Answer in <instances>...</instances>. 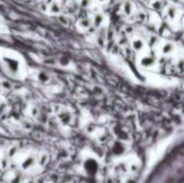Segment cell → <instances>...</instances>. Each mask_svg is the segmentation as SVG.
<instances>
[{
  "label": "cell",
  "mask_w": 184,
  "mask_h": 183,
  "mask_svg": "<svg viewBox=\"0 0 184 183\" xmlns=\"http://www.w3.org/2000/svg\"><path fill=\"white\" fill-rule=\"evenodd\" d=\"M138 19H140L141 22H144L145 21V19H147V15H145V13L144 12H142V11H140V12L138 13Z\"/></svg>",
  "instance_id": "16"
},
{
  "label": "cell",
  "mask_w": 184,
  "mask_h": 183,
  "mask_svg": "<svg viewBox=\"0 0 184 183\" xmlns=\"http://www.w3.org/2000/svg\"><path fill=\"white\" fill-rule=\"evenodd\" d=\"M123 12L125 15H130L132 12V3L130 1H126L123 6Z\"/></svg>",
  "instance_id": "3"
},
{
  "label": "cell",
  "mask_w": 184,
  "mask_h": 183,
  "mask_svg": "<svg viewBox=\"0 0 184 183\" xmlns=\"http://www.w3.org/2000/svg\"><path fill=\"white\" fill-rule=\"evenodd\" d=\"M34 163H35V157H32V156H30V157H28L27 160L24 162V164H23V168L24 169H26V168H28V167H30V166H32L34 165Z\"/></svg>",
  "instance_id": "8"
},
{
  "label": "cell",
  "mask_w": 184,
  "mask_h": 183,
  "mask_svg": "<svg viewBox=\"0 0 184 183\" xmlns=\"http://www.w3.org/2000/svg\"><path fill=\"white\" fill-rule=\"evenodd\" d=\"M156 42H158V38L155 37V36H153V37H151V40H150V45H154Z\"/></svg>",
  "instance_id": "18"
},
{
  "label": "cell",
  "mask_w": 184,
  "mask_h": 183,
  "mask_svg": "<svg viewBox=\"0 0 184 183\" xmlns=\"http://www.w3.org/2000/svg\"><path fill=\"white\" fill-rule=\"evenodd\" d=\"M90 25H92V22L87 19H81V21H80V26H81L82 28H84V29L90 28Z\"/></svg>",
  "instance_id": "7"
},
{
  "label": "cell",
  "mask_w": 184,
  "mask_h": 183,
  "mask_svg": "<svg viewBox=\"0 0 184 183\" xmlns=\"http://www.w3.org/2000/svg\"><path fill=\"white\" fill-rule=\"evenodd\" d=\"M178 14V8L176 6H170L169 8L167 9V16L169 19H174Z\"/></svg>",
  "instance_id": "1"
},
{
  "label": "cell",
  "mask_w": 184,
  "mask_h": 183,
  "mask_svg": "<svg viewBox=\"0 0 184 183\" xmlns=\"http://www.w3.org/2000/svg\"><path fill=\"white\" fill-rule=\"evenodd\" d=\"M51 13H55V14H57V13L61 12V8H59L58 3H52L51 4Z\"/></svg>",
  "instance_id": "10"
},
{
  "label": "cell",
  "mask_w": 184,
  "mask_h": 183,
  "mask_svg": "<svg viewBox=\"0 0 184 183\" xmlns=\"http://www.w3.org/2000/svg\"><path fill=\"white\" fill-rule=\"evenodd\" d=\"M134 169V171H136L137 169H138V166H137L136 164H134V165H132V170Z\"/></svg>",
  "instance_id": "24"
},
{
  "label": "cell",
  "mask_w": 184,
  "mask_h": 183,
  "mask_svg": "<svg viewBox=\"0 0 184 183\" xmlns=\"http://www.w3.org/2000/svg\"><path fill=\"white\" fill-rule=\"evenodd\" d=\"M107 40H108V41H112V40H113V31H112V30H109V31H108Z\"/></svg>",
  "instance_id": "20"
},
{
  "label": "cell",
  "mask_w": 184,
  "mask_h": 183,
  "mask_svg": "<svg viewBox=\"0 0 184 183\" xmlns=\"http://www.w3.org/2000/svg\"><path fill=\"white\" fill-rule=\"evenodd\" d=\"M119 40H121V41L119 42V45H123V44H126V43H127V38H126V37H124V38L122 37Z\"/></svg>",
  "instance_id": "22"
},
{
  "label": "cell",
  "mask_w": 184,
  "mask_h": 183,
  "mask_svg": "<svg viewBox=\"0 0 184 183\" xmlns=\"http://www.w3.org/2000/svg\"><path fill=\"white\" fill-rule=\"evenodd\" d=\"M48 162V154H42L41 157H40V160H39V164L42 165L43 166L45 163Z\"/></svg>",
  "instance_id": "13"
},
{
  "label": "cell",
  "mask_w": 184,
  "mask_h": 183,
  "mask_svg": "<svg viewBox=\"0 0 184 183\" xmlns=\"http://www.w3.org/2000/svg\"><path fill=\"white\" fill-rule=\"evenodd\" d=\"M58 21H59V23L63 24V25H65V26L68 25V19H67V16H65V15H63V14L59 15Z\"/></svg>",
  "instance_id": "12"
},
{
  "label": "cell",
  "mask_w": 184,
  "mask_h": 183,
  "mask_svg": "<svg viewBox=\"0 0 184 183\" xmlns=\"http://www.w3.org/2000/svg\"><path fill=\"white\" fill-rule=\"evenodd\" d=\"M126 31H127L128 33H130V32H132V31H134V29H132V27H127V28H126Z\"/></svg>",
  "instance_id": "25"
},
{
  "label": "cell",
  "mask_w": 184,
  "mask_h": 183,
  "mask_svg": "<svg viewBox=\"0 0 184 183\" xmlns=\"http://www.w3.org/2000/svg\"><path fill=\"white\" fill-rule=\"evenodd\" d=\"M102 22H103V15L100 14V13H98V14L95 15L94 21H93V24H94L95 27L98 28V27H100V25L102 24Z\"/></svg>",
  "instance_id": "2"
},
{
  "label": "cell",
  "mask_w": 184,
  "mask_h": 183,
  "mask_svg": "<svg viewBox=\"0 0 184 183\" xmlns=\"http://www.w3.org/2000/svg\"><path fill=\"white\" fill-rule=\"evenodd\" d=\"M31 112H32V115H34V117H37V115H39V110H38L37 108H34V109H32Z\"/></svg>",
  "instance_id": "23"
},
{
  "label": "cell",
  "mask_w": 184,
  "mask_h": 183,
  "mask_svg": "<svg viewBox=\"0 0 184 183\" xmlns=\"http://www.w3.org/2000/svg\"><path fill=\"white\" fill-rule=\"evenodd\" d=\"M161 6H163V3H161V1H158V0H156V1H154L152 3V8L154 9V10H156V11L161 10Z\"/></svg>",
  "instance_id": "11"
},
{
  "label": "cell",
  "mask_w": 184,
  "mask_h": 183,
  "mask_svg": "<svg viewBox=\"0 0 184 183\" xmlns=\"http://www.w3.org/2000/svg\"><path fill=\"white\" fill-rule=\"evenodd\" d=\"M174 46L172 43H170V42H168V43H165L163 46V49H161V51H163L164 54H170V53L174 51Z\"/></svg>",
  "instance_id": "5"
},
{
  "label": "cell",
  "mask_w": 184,
  "mask_h": 183,
  "mask_svg": "<svg viewBox=\"0 0 184 183\" xmlns=\"http://www.w3.org/2000/svg\"><path fill=\"white\" fill-rule=\"evenodd\" d=\"M27 183H35V182H34V181H28Z\"/></svg>",
  "instance_id": "28"
},
{
  "label": "cell",
  "mask_w": 184,
  "mask_h": 183,
  "mask_svg": "<svg viewBox=\"0 0 184 183\" xmlns=\"http://www.w3.org/2000/svg\"><path fill=\"white\" fill-rule=\"evenodd\" d=\"M143 46H144V44H143V41L141 39H136L132 42V49L135 51H141Z\"/></svg>",
  "instance_id": "4"
},
{
  "label": "cell",
  "mask_w": 184,
  "mask_h": 183,
  "mask_svg": "<svg viewBox=\"0 0 184 183\" xmlns=\"http://www.w3.org/2000/svg\"><path fill=\"white\" fill-rule=\"evenodd\" d=\"M153 62H154V59H153L152 57H145V58L142 59L141 64H142V66L148 67V66H151V65H153Z\"/></svg>",
  "instance_id": "9"
},
{
  "label": "cell",
  "mask_w": 184,
  "mask_h": 183,
  "mask_svg": "<svg viewBox=\"0 0 184 183\" xmlns=\"http://www.w3.org/2000/svg\"><path fill=\"white\" fill-rule=\"evenodd\" d=\"M90 4V0H81V6H83V8H86V6H88Z\"/></svg>",
  "instance_id": "19"
},
{
  "label": "cell",
  "mask_w": 184,
  "mask_h": 183,
  "mask_svg": "<svg viewBox=\"0 0 184 183\" xmlns=\"http://www.w3.org/2000/svg\"><path fill=\"white\" fill-rule=\"evenodd\" d=\"M141 1H143V2H148L150 0H141Z\"/></svg>",
  "instance_id": "26"
},
{
  "label": "cell",
  "mask_w": 184,
  "mask_h": 183,
  "mask_svg": "<svg viewBox=\"0 0 184 183\" xmlns=\"http://www.w3.org/2000/svg\"><path fill=\"white\" fill-rule=\"evenodd\" d=\"M16 151H17L16 147H13V149H10V151H9V156H13Z\"/></svg>",
  "instance_id": "21"
},
{
  "label": "cell",
  "mask_w": 184,
  "mask_h": 183,
  "mask_svg": "<svg viewBox=\"0 0 184 183\" xmlns=\"http://www.w3.org/2000/svg\"><path fill=\"white\" fill-rule=\"evenodd\" d=\"M38 79H39V81H41V82H48V80H50V75H48L46 72L41 71V72L38 74Z\"/></svg>",
  "instance_id": "6"
},
{
  "label": "cell",
  "mask_w": 184,
  "mask_h": 183,
  "mask_svg": "<svg viewBox=\"0 0 184 183\" xmlns=\"http://www.w3.org/2000/svg\"><path fill=\"white\" fill-rule=\"evenodd\" d=\"M69 59L67 58V57H61V59H59V64L61 65V66H67V65H69Z\"/></svg>",
  "instance_id": "15"
},
{
  "label": "cell",
  "mask_w": 184,
  "mask_h": 183,
  "mask_svg": "<svg viewBox=\"0 0 184 183\" xmlns=\"http://www.w3.org/2000/svg\"><path fill=\"white\" fill-rule=\"evenodd\" d=\"M98 1H100V2H103V1H107V0H98Z\"/></svg>",
  "instance_id": "27"
},
{
  "label": "cell",
  "mask_w": 184,
  "mask_h": 183,
  "mask_svg": "<svg viewBox=\"0 0 184 183\" xmlns=\"http://www.w3.org/2000/svg\"><path fill=\"white\" fill-rule=\"evenodd\" d=\"M1 85L3 86L6 90H11V88H12V84H11L10 82H8V81H3L1 83Z\"/></svg>",
  "instance_id": "17"
},
{
  "label": "cell",
  "mask_w": 184,
  "mask_h": 183,
  "mask_svg": "<svg viewBox=\"0 0 184 183\" xmlns=\"http://www.w3.org/2000/svg\"><path fill=\"white\" fill-rule=\"evenodd\" d=\"M44 64H46L48 66H55L56 65V61L54 58H46L44 61Z\"/></svg>",
  "instance_id": "14"
}]
</instances>
